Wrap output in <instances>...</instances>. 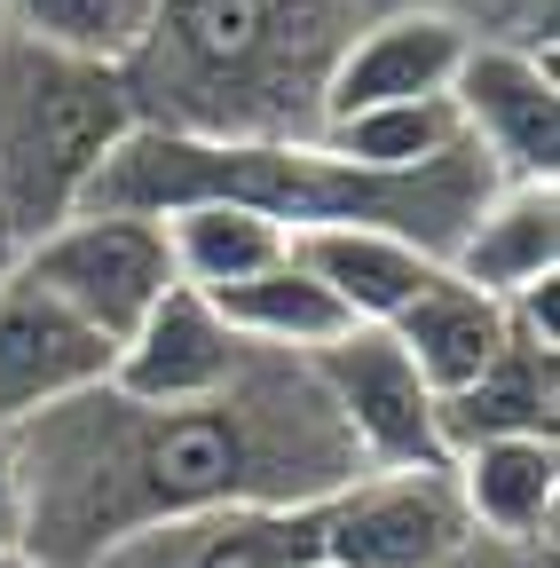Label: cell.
Returning <instances> with one entry per match:
<instances>
[{
  "label": "cell",
  "mask_w": 560,
  "mask_h": 568,
  "mask_svg": "<svg viewBox=\"0 0 560 568\" xmlns=\"http://www.w3.org/2000/svg\"><path fill=\"white\" fill-rule=\"evenodd\" d=\"M387 332L403 339V355L418 364V379H427L435 395H450V387H466L489 355L506 347V301H489V293H474L466 276H435L427 293H418L410 308H395L387 316Z\"/></svg>",
  "instance_id": "cell-17"
},
{
  "label": "cell",
  "mask_w": 560,
  "mask_h": 568,
  "mask_svg": "<svg viewBox=\"0 0 560 568\" xmlns=\"http://www.w3.org/2000/svg\"><path fill=\"white\" fill-rule=\"evenodd\" d=\"M17 276L48 284L63 308H80L103 339H126L166 293H174V253L159 213H119V205H80L17 253Z\"/></svg>",
  "instance_id": "cell-5"
},
{
  "label": "cell",
  "mask_w": 560,
  "mask_h": 568,
  "mask_svg": "<svg viewBox=\"0 0 560 568\" xmlns=\"http://www.w3.org/2000/svg\"><path fill=\"white\" fill-rule=\"evenodd\" d=\"M134 126L143 111L119 63L0 24V230L17 237V253L88 205L95 174Z\"/></svg>",
  "instance_id": "cell-4"
},
{
  "label": "cell",
  "mask_w": 560,
  "mask_h": 568,
  "mask_svg": "<svg viewBox=\"0 0 560 568\" xmlns=\"http://www.w3.org/2000/svg\"><path fill=\"white\" fill-rule=\"evenodd\" d=\"M435 9H450V17H458V0H435Z\"/></svg>",
  "instance_id": "cell-26"
},
{
  "label": "cell",
  "mask_w": 560,
  "mask_h": 568,
  "mask_svg": "<svg viewBox=\"0 0 560 568\" xmlns=\"http://www.w3.org/2000/svg\"><path fill=\"white\" fill-rule=\"evenodd\" d=\"M293 261L356 324H387L395 308H410L442 276V261L427 245H410L395 230H308V237H293Z\"/></svg>",
  "instance_id": "cell-16"
},
{
  "label": "cell",
  "mask_w": 560,
  "mask_h": 568,
  "mask_svg": "<svg viewBox=\"0 0 560 568\" xmlns=\"http://www.w3.org/2000/svg\"><path fill=\"white\" fill-rule=\"evenodd\" d=\"M466 506L450 466L356 474L316 506V568H442L466 545Z\"/></svg>",
  "instance_id": "cell-7"
},
{
  "label": "cell",
  "mask_w": 560,
  "mask_h": 568,
  "mask_svg": "<svg viewBox=\"0 0 560 568\" xmlns=\"http://www.w3.org/2000/svg\"><path fill=\"white\" fill-rule=\"evenodd\" d=\"M0 545H24V474H17V426L0 418Z\"/></svg>",
  "instance_id": "cell-23"
},
{
  "label": "cell",
  "mask_w": 560,
  "mask_h": 568,
  "mask_svg": "<svg viewBox=\"0 0 560 568\" xmlns=\"http://www.w3.org/2000/svg\"><path fill=\"white\" fill-rule=\"evenodd\" d=\"M17 474L24 552L40 568H80L88 552L151 521L230 506H324L371 466L316 387L308 355L253 347L230 387L190 403H151L103 379L17 418Z\"/></svg>",
  "instance_id": "cell-1"
},
{
  "label": "cell",
  "mask_w": 560,
  "mask_h": 568,
  "mask_svg": "<svg viewBox=\"0 0 560 568\" xmlns=\"http://www.w3.org/2000/svg\"><path fill=\"white\" fill-rule=\"evenodd\" d=\"M435 426H442L450 458L474 450V443H506V435H560V347H537V339L506 332V347L466 387L435 395Z\"/></svg>",
  "instance_id": "cell-14"
},
{
  "label": "cell",
  "mask_w": 560,
  "mask_h": 568,
  "mask_svg": "<svg viewBox=\"0 0 560 568\" xmlns=\"http://www.w3.org/2000/svg\"><path fill=\"white\" fill-rule=\"evenodd\" d=\"M442 268L489 301H513L529 284L560 276V182H498L481 197V213L458 230Z\"/></svg>",
  "instance_id": "cell-15"
},
{
  "label": "cell",
  "mask_w": 560,
  "mask_h": 568,
  "mask_svg": "<svg viewBox=\"0 0 560 568\" xmlns=\"http://www.w3.org/2000/svg\"><path fill=\"white\" fill-rule=\"evenodd\" d=\"M166 222V253H174V276L190 284V293H230V284L261 276L293 253V237L261 222V213L245 205H222V197H197V205H174L159 213Z\"/></svg>",
  "instance_id": "cell-18"
},
{
  "label": "cell",
  "mask_w": 560,
  "mask_h": 568,
  "mask_svg": "<svg viewBox=\"0 0 560 568\" xmlns=\"http://www.w3.org/2000/svg\"><path fill=\"white\" fill-rule=\"evenodd\" d=\"M80 568H316V506L268 514V506H230V514H190V521H151Z\"/></svg>",
  "instance_id": "cell-11"
},
{
  "label": "cell",
  "mask_w": 560,
  "mask_h": 568,
  "mask_svg": "<svg viewBox=\"0 0 560 568\" xmlns=\"http://www.w3.org/2000/svg\"><path fill=\"white\" fill-rule=\"evenodd\" d=\"M498 190L474 142L410 166V174H371L356 159H339L316 134H174V126H134L111 166L95 174L88 205H119V213H174L197 197L245 205L261 222H276L285 237L308 230H395L410 245H427L435 261H450L458 230L481 213V197Z\"/></svg>",
  "instance_id": "cell-2"
},
{
  "label": "cell",
  "mask_w": 560,
  "mask_h": 568,
  "mask_svg": "<svg viewBox=\"0 0 560 568\" xmlns=\"http://www.w3.org/2000/svg\"><path fill=\"white\" fill-rule=\"evenodd\" d=\"M111 364H119V339H103L48 284L9 268V284H0V418L17 426L63 395H88L111 379Z\"/></svg>",
  "instance_id": "cell-10"
},
{
  "label": "cell",
  "mask_w": 560,
  "mask_h": 568,
  "mask_svg": "<svg viewBox=\"0 0 560 568\" xmlns=\"http://www.w3.org/2000/svg\"><path fill=\"white\" fill-rule=\"evenodd\" d=\"M442 568H552V545H498V537H466Z\"/></svg>",
  "instance_id": "cell-22"
},
{
  "label": "cell",
  "mask_w": 560,
  "mask_h": 568,
  "mask_svg": "<svg viewBox=\"0 0 560 568\" xmlns=\"http://www.w3.org/2000/svg\"><path fill=\"white\" fill-rule=\"evenodd\" d=\"M0 24H9V17H0Z\"/></svg>",
  "instance_id": "cell-27"
},
{
  "label": "cell",
  "mask_w": 560,
  "mask_h": 568,
  "mask_svg": "<svg viewBox=\"0 0 560 568\" xmlns=\"http://www.w3.org/2000/svg\"><path fill=\"white\" fill-rule=\"evenodd\" d=\"M450 489L474 537L498 545H552L560 521V435H506L450 458Z\"/></svg>",
  "instance_id": "cell-13"
},
{
  "label": "cell",
  "mask_w": 560,
  "mask_h": 568,
  "mask_svg": "<svg viewBox=\"0 0 560 568\" xmlns=\"http://www.w3.org/2000/svg\"><path fill=\"white\" fill-rule=\"evenodd\" d=\"M151 9L159 0H0V17L17 32H32L48 48H72V55H95V63H126L143 48Z\"/></svg>",
  "instance_id": "cell-21"
},
{
  "label": "cell",
  "mask_w": 560,
  "mask_h": 568,
  "mask_svg": "<svg viewBox=\"0 0 560 568\" xmlns=\"http://www.w3.org/2000/svg\"><path fill=\"white\" fill-rule=\"evenodd\" d=\"M0 568H40V560H32L24 545H0Z\"/></svg>",
  "instance_id": "cell-24"
},
{
  "label": "cell",
  "mask_w": 560,
  "mask_h": 568,
  "mask_svg": "<svg viewBox=\"0 0 560 568\" xmlns=\"http://www.w3.org/2000/svg\"><path fill=\"white\" fill-rule=\"evenodd\" d=\"M253 339L230 332V316L190 293V284H174V293L134 324L119 339V364H111V387L126 395H151V403H190V395H214L245 372Z\"/></svg>",
  "instance_id": "cell-12"
},
{
  "label": "cell",
  "mask_w": 560,
  "mask_h": 568,
  "mask_svg": "<svg viewBox=\"0 0 560 568\" xmlns=\"http://www.w3.org/2000/svg\"><path fill=\"white\" fill-rule=\"evenodd\" d=\"M450 111L466 142L498 166V182H560V80L552 48L537 40H481L466 48Z\"/></svg>",
  "instance_id": "cell-8"
},
{
  "label": "cell",
  "mask_w": 560,
  "mask_h": 568,
  "mask_svg": "<svg viewBox=\"0 0 560 568\" xmlns=\"http://www.w3.org/2000/svg\"><path fill=\"white\" fill-rule=\"evenodd\" d=\"M387 0H159L119 71L143 126L174 134H316L324 80Z\"/></svg>",
  "instance_id": "cell-3"
},
{
  "label": "cell",
  "mask_w": 560,
  "mask_h": 568,
  "mask_svg": "<svg viewBox=\"0 0 560 568\" xmlns=\"http://www.w3.org/2000/svg\"><path fill=\"white\" fill-rule=\"evenodd\" d=\"M205 301L230 316L237 339H253V347H285V355H316L324 339H339L347 324H356V316H347L293 253L276 261V268H261V276H245V284H230V293H205Z\"/></svg>",
  "instance_id": "cell-19"
},
{
  "label": "cell",
  "mask_w": 560,
  "mask_h": 568,
  "mask_svg": "<svg viewBox=\"0 0 560 568\" xmlns=\"http://www.w3.org/2000/svg\"><path fill=\"white\" fill-rule=\"evenodd\" d=\"M466 48H474V24H466V17L435 9V0H387V9H371L356 32H347L332 80H324V119L450 95ZM324 119H316V126H324Z\"/></svg>",
  "instance_id": "cell-9"
},
{
  "label": "cell",
  "mask_w": 560,
  "mask_h": 568,
  "mask_svg": "<svg viewBox=\"0 0 560 568\" xmlns=\"http://www.w3.org/2000/svg\"><path fill=\"white\" fill-rule=\"evenodd\" d=\"M316 142H332L339 159H356L371 174H410L442 151H458L466 126L450 111V95H427V103H379V111H347V119H324Z\"/></svg>",
  "instance_id": "cell-20"
},
{
  "label": "cell",
  "mask_w": 560,
  "mask_h": 568,
  "mask_svg": "<svg viewBox=\"0 0 560 568\" xmlns=\"http://www.w3.org/2000/svg\"><path fill=\"white\" fill-rule=\"evenodd\" d=\"M9 268H17V237L0 230V284H9Z\"/></svg>",
  "instance_id": "cell-25"
},
{
  "label": "cell",
  "mask_w": 560,
  "mask_h": 568,
  "mask_svg": "<svg viewBox=\"0 0 560 568\" xmlns=\"http://www.w3.org/2000/svg\"><path fill=\"white\" fill-rule=\"evenodd\" d=\"M316 387L332 395L339 426L356 435L371 474H410V466H450L442 426H435V387L418 379L403 339L387 324H347L308 355Z\"/></svg>",
  "instance_id": "cell-6"
}]
</instances>
